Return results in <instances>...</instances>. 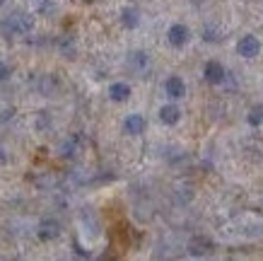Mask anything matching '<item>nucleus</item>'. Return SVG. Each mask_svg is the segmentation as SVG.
I'll use <instances>...</instances> for the list:
<instances>
[{
	"label": "nucleus",
	"instance_id": "1",
	"mask_svg": "<svg viewBox=\"0 0 263 261\" xmlns=\"http://www.w3.org/2000/svg\"><path fill=\"white\" fill-rule=\"evenodd\" d=\"M215 245H213V239L205 237V235H196V237L189 242V254L191 256H208V254H213Z\"/></svg>",
	"mask_w": 263,
	"mask_h": 261
},
{
	"label": "nucleus",
	"instance_id": "2",
	"mask_svg": "<svg viewBox=\"0 0 263 261\" xmlns=\"http://www.w3.org/2000/svg\"><path fill=\"white\" fill-rule=\"evenodd\" d=\"M32 24H34V20L29 15H10L5 20V29L12 34H27L32 29Z\"/></svg>",
	"mask_w": 263,
	"mask_h": 261
},
{
	"label": "nucleus",
	"instance_id": "3",
	"mask_svg": "<svg viewBox=\"0 0 263 261\" xmlns=\"http://www.w3.org/2000/svg\"><path fill=\"white\" fill-rule=\"evenodd\" d=\"M167 39L169 44L174 48H181L189 44V39H191V32H189V27H183V24H172L167 32Z\"/></svg>",
	"mask_w": 263,
	"mask_h": 261
},
{
	"label": "nucleus",
	"instance_id": "4",
	"mask_svg": "<svg viewBox=\"0 0 263 261\" xmlns=\"http://www.w3.org/2000/svg\"><path fill=\"white\" fill-rule=\"evenodd\" d=\"M258 51H261V41L256 39L254 34L241 37L239 44H237V54L244 56V58H254V56H258Z\"/></svg>",
	"mask_w": 263,
	"mask_h": 261
},
{
	"label": "nucleus",
	"instance_id": "5",
	"mask_svg": "<svg viewBox=\"0 0 263 261\" xmlns=\"http://www.w3.org/2000/svg\"><path fill=\"white\" fill-rule=\"evenodd\" d=\"M36 235H39L41 242H51V239H56L58 235H61V225H58L56 220H51V218H48V220H41Z\"/></svg>",
	"mask_w": 263,
	"mask_h": 261
},
{
	"label": "nucleus",
	"instance_id": "6",
	"mask_svg": "<svg viewBox=\"0 0 263 261\" xmlns=\"http://www.w3.org/2000/svg\"><path fill=\"white\" fill-rule=\"evenodd\" d=\"M205 80L210 82V85H222L224 80V68L222 63H217V61H210V63H205Z\"/></svg>",
	"mask_w": 263,
	"mask_h": 261
},
{
	"label": "nucleus",
	"instance_id": "7",
	"mask_svg": "<svg viewBox=\"0 0 263 261\" xmlns=\"http://www.w3.org/2000/svg\"><path fill=\"white\" fill-rule=\"evenodd\" d=\"M164 90H167V95L172 97V99H181V97L186 95V85H183V80L176 78V75H172V78L164 82Z\"/></svg>",
	"mask_w": 263,
	"mask_h": 261
},
{
	"label": "nucleus",
	"instance_id": "8",
	"mask_svg": "<svg viewBox=\"0 0 263 261\" xmlns=\"http://www.w3.org/2000/svg\"><path fill=\"white\" fill-rule=\"evenodd\" d=\"M179 119H181V111H179L176 104H167V107H162L160 109V121L162 124L174 126V124H179Z\"/></svg>",
	"mask_w": 263,
	"mask_h": 261
},
{
	"label": "nucleus",
	"instance_id": "9",
	"mask_svg": "<svg viewBox=\"0 0 263 261\" xmlns=\"http://www.w3.org/2000/svg\"><path fill=\"white\" fill-rule=\"evenodd\" d=\"M123 128H126L128 135H140L145 131V119L140 114H130L126 119V124H123Z\"/></svg>",
	"mask_w": 263,
	"mask_h": 261
},
{
	"label": "nucleus",
	"instance_id": "10",
	"mask_svg": "<svg viewBox=\"0 0 263 261\" xmlns=\"http://www.w3.org/2000/svg\"><path fill=\"white\" fill-rule=\"evenodd\" d=\"M109 97H111L114 102H126L128 97H130V87L126 82H114L109 87Z\"/></svg>",
	"mask_w": 263,
	"mask_h": 261
},
{
	"label": "nucleus",
	"instance_id": "11",
	"mask_svg": "<svg viewBox=\"0 0 263 261\" xmlns=\"http://www.w3.org/2000/svg\"><path fill=\"white\" fill-rule=\"evenodd\" d=\"M121 22H123V27H128V29H136L138 22H140V12H138L136 8H126L121 12Z\"/></svg>",
	"mask_w": 263,
	"mask_h": 261
},
{
	"label": "nucleus",
	"instance_id": "12",
	"mask_svg": "<svg viewBox=\"0 0 263 261\" xmlns=\"http://www.w3.org/2000/svg\"><path fill=\"white\" fill-rule=\"evenodd\" d=\"M56 87H58V82L51 78V75H44L41 82H39V90L44 92V95H53V90H56Z\"/></svg>",
	"mask_w": 263,
	"mask_h": 261
},
{
	"label": "nucleus",
	"instance_id": "13",
	"mask_svg": "<svg viewBox=\"0 0 263 261\" xmlns=\"http://www.w3.org/2000/svg\"><path fill=\"white\" fill-rule=\"evenodd\" d=\"M247 121L251 124V126H261V124H263V109H261V107H256V109L249 111Z\"/></svg>",
	"mask_w": 263,
	"mask_h": 261
},
{
	"label": "nucleus",
	"instance_id": "14",
	"mask_svg": "<svg viewBox=\"0 0 263 261\" xmlns=\"http://www.w3.org/2000/svg\"><path fill=\"white\" fill-rule=\"evenodd\" d=\"M61 155H63V158H72V155H75V138H70V141H65L63 145H61Z\"/></svg>",
	"mask_w": 263,
	"mask_h": 261
},
{
	"label": "nucleus",
	"instance_id": "15",
	"mask_svg": "<svg viewBox=\"0 0 263 261\" xmlns=\"http://www.w3.org/2000/svg\"><path fill=\"white\" fill-rule=\"evenodd\" d=\"M10 78V68L5 63H0V82H3V80H8Z\"/></svg>",
	"mask_w": 263,
	"mask_h": 261
},
{
	"label": "nucleus",
	"instance_id": "16",
	"mask_svg": "<svg viewBox=\"0 0 263 261\" xmlns=\"http://www.w3.org/2000/svg\"><path fill=\"white\" fill-rule=\"evenodd\" d=\"M75 254H80V256H89V252H85L80 245H75Z\"/></svg>",
	"mask_w": 263,
	"mask_h": 261
},
{
	"label": "nucleus",
	"instance_id": "17",
	"mask_svg": "<svg viewBox=\"0 0 263 261\" xmlns=\"http://www.w3.org/2000/svg\"><path fill=\"white\" fill-rule=\"evenodd\" d=\"M5 162H8V158H5V152L0 150V165H5Z\"/></svg>",
	"mask_w": 263,
	"mask_h": 261
},
{
	"label": "nucleus",
	"instance_id": "18",
	"mask_svg": "<svg viewBox=\"0 0 263 261\" xmlns=\"http://www.w3.org/2000/svg\"><path fill=\"white\" fill-rule=\"evenodd\" d=\"M3 5H5V0H0V8H3Z\"/></svg>",
	"mask_w": 263,
	"mask_h": 261
}]
</instances>
